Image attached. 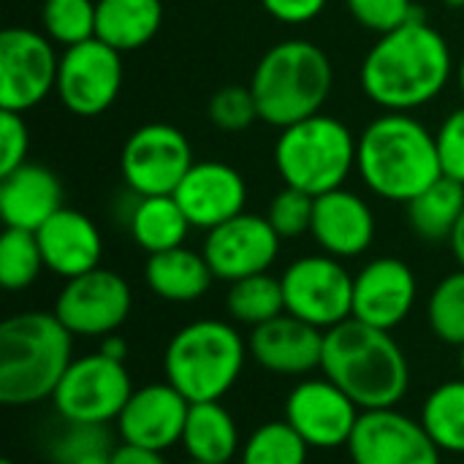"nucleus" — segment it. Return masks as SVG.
<instances>
[{"label":"nucleus","mask_w":464,"mask_h":464,"mask_svg":"<svg viewBox=\"0 0 464 464\" xmlns=\"http://www.w3.org/2000/svg\"><path fill=\"white\" fill-rule=\"evenodd\" d=\"M46 269L35 231L5 228L0 237V285L5 291L30 288Z\"/></svg>","instance_id":"32"},{"label":"nucleus","mask_w":464,"mask_h":464,"mask_svg":"<svg viewBox=\"0 0 464 464\" xmlns=\"http://www.w3.org/2000/svg\"><path fill=\"white\" fill-rule=\"evenodd\" d=\"M408 207V223L424 242H451L464 215V185L440 177Z\"/></svg>","instance_id":"28"},{"label":"nucleus","mask_w":464,"mask_h":464,"mask_svg":"<svg viewBox=\"0 0 464 464\" xmlns=\"http://www.w3.org/2000/svg\"><path fill=\"white\" fill-rule=\"evenodd\" d=\"M419 283L413 269L400 258H375L353 275V318L394 332L413 310Z\"/></svg>","instance_id":"18"},{"label":"nucleus","mask_w":464,"mask_h":464,"mask_svg":"<svg viewBox=\"0 0 464 464\" xmlns=\"http://www.w3.org/2000/svg\"><path fill=\"white\" fill-rule=\"evenodd\" d=\"M60 57L46 33L5 27L0 33V109L24 114L57 87Z\"/></svg>","instance_id":"11"},{"label":"nucleus","mask_w":464,"mask_h":464,"mask_svg":"<svg viewBox=\"0 0 464 464\" xmlns=\"http://www.w3.org/2000/svg\"><path fill=\"white\" fill-rule=\"evenodd\" d=\"M356 171L375 196L408 204L443 177L435 133L408 111L381 114L359 136Z\"/></svg>","instance_id":"3"},{"label":"nucleus","mask_w":464,"mask_h":464,"mask_svg":"<svg viewBox=\"0 0 464 464\" xmlns=\"http://www.w3.org/2000/svg\"><path fill=\"white\" fill-rule=\"evenodd\" d=\"M207 114H209V122H212L218 130H223V133H242V130H247L256 120H261L250 84H247V87H239V84H226V87H220V90L209 98Z\"/></svg>","instance_id":"35"},{"label":"nucleus","mask_w":464,"mask_h":464,"mask_svg":"<svg viewBox=\"0 0 464 464\" xmlns=\"http://www.w3.org/2000/svg\"><path fill=\"white\" fill-rule=\"evenodd\" d=\"M190 169V141L179 128L169 122H150L136 128L120 152V174L128 190L139 198L174 196Z\"/></svg>","instance_id":"10"},{"label":"nucleus","mask_w":464,"mask_h":464,"mask_svg":"<svg viewBox=\"0 0 464 464\" xmlns=\"http://www.w3.org/2000/svg\"><path fill=\"white\" fill-rule=\"evenodd\" d=\"M226 310L237 324H245L253 329L283 315L285 299H283L280 277H272L269 272H264V275H253V277L231 283L228 296H226Z\"/></svg>","instance_id":"30"},{"label":"nucleus","mask_w":464,"mask_h":464,"mask_svg":"<svg viewBox=\"0 0 464 464\" xmlns=\"http://www.w3.org/2000/svg\"><path fill=\"white\" fill-rule=\"evenodd\" d=\"M451 250H454V258L459 261V266L464 269V215L459 226H457V231H454V237H451Z\"/></svg>","instance_id":"45"},{"label":"nucleus","mask_w":464,"mask_h":464,"mask_svg":"<svg viewBox=\"0 0 464 464\" xmlns=\"http://www.w3.org/2000/svg\"><path fill=\"white\" fill-rule=\"evenodd\" d=\"M324 337L326 332L283 313L250 332L247 351L250 359L266 372L299 378L321 367Z\"/></svg>","instance_id":"20"},{"label":"nucleus","mask_w":464,"mask_h":464,"mask_svg":"<svg viewBox=\"0 0 464 464\" xmlns=\"http://www.w3.org/2000/svg\"><path fill=\"white\" fill-rule=\"evenodd\" d=\"M60 209L63 185L46 166L24 163L16 171L0 177V218L5 228L38 231Z\"/></svg>","instance_id":"23"},{"label":"nucleus","mask_w":464,"mask_h":464,"mask_svg":"<svg viewBox=\"0 0 464 464\" xmlns=\"http://www.w3.org/2000/svg\"><path fill=\"white\" fill-rule=\"evenodd\" d=\"M30 130L22 114L0 109V177L27 163Z\"/></svg>","instance_id":"40"},{"label":"nucleus","mask_w":464,"mask_h":464,"mask_svg":"<svg viewBox=\"0 0 464 464\" xmlns=\"http://www.w3.org/2000/svg\"><path fill=\"white\" fill-rule=\"evenodd\" d=\"M310 446L288 421H266L242 443L239 464H307Z\"/></svg>","instance_id":"31"},{"label":"nucleus","mask_w":464,"mask_h":464,"mask_svg":"<svg viewBox=\"0 0 464 464\" xmlns=\"http://www.w3.org/2000/svg\"><path fill=\"white\" fill-rule=\"evenodd\" d=\"M454 73L449 41L424 19L386 33L359 68L362 92L381 109L411 111L435 101Z\"/></svg>","instance_id":"1"},{"label":"nucleus","mask_w":464,"mask_h":464,"mask_svg":"<svg viewBox=\"0 0 464 464\" xmlns=\"http://www.w3.org/2000/svg\"><path fill=\"white\" fill-rule=\"evenodd\" d=\"M111 451L114 449H98V451H90V454L73 459L71 464H111Z\"/></svg>","instance_id":"44"},{"label":"nucleus","mask_w":464,"mask_h":464,"mask_svg":"<svg viewBox=\"0 0 464 464\" xmlns=\"http://www.w3.org/2000/svg\"><path fill=\"white\" fill-rule=\"evenodd\" d=\"M215 275L204 258V253L174 247L166 253H155L147 258L144 264V283L147 288L163 299V302H174V304H188L201 299L209 285H212Z\"/></svg>","instance_id":"24"},{"label":"nucleus","mask_w":464,"mask_h":464,"mask_svg":"<svg viewBox=\"0 0 464 464\" xmlns=\"http://www.w3.org/2000/svg\"><path fill=\"white\" fill-rule=\"evenodd\" d=\"M285 313L329 332L353 318V275L334 256H304L285 266L283 277Z\"/></svg>","instance_id":"9"},{"label":"nucleus","mask_w":464,"mask_h":464,"mask_svg":"<svg viewBox=\"0 0 464 464\" xmlns=\"http://www.w3.org/2000/svg\"><path fill=\"white\" fill-rule=\"evenodd\" d=\"M332 87L334 68L329 54L304 38L280 41L266 49L250 76L258 117L280 130L321 114Z\"/></svg>","instance_id":"5"},{"label":"nucleus","mask_w":464,"mask_h":464,"mask_svg":"<svg viewBox=\"0 0 464 464\" xmlns=\"http://www.w3.org/2000/svg\"><path fill=\"white\" fill-rule=\"evenodd\" d=\"M190 402L171 383L141 386L130 394L122 413L117 416V435L128 446L147 451H169L182 443Z\"/></svg>","instance_id":"17"},{"label":"nucleus","mask_w":464,"mask_h":464,"mask_svg":"<svg viewBox=\"0 0 464 464\" xmlns=\"http://www.w3.org/2000/svg\"><path fill=\"white\" fill-rule=\"evenodd\" d=\"M427 324L432 334L454 348L464 345V269L446 275L430 294Z\"/></svg>","instance_id":"33"},{"label":"nucleus","mask_w":464,"mask_h":464,"mask_svg":"<svg viewBox=\"0 0 464 464\" xmlns=\"http://www.w3.org/2000/svg\"><path fill=\"white\" fill-rule=\"evenodd\" d=\"M190 462L231 464L242 451L234 416L220 402H193L188 411L182 443Z\"/></svg>","instance_id":"26"},{"label":"nucleus","mask_w":464,"mask_h":464,"mask_svg":"<svg viewBox=\"0 0 464 464\" xmlns=\"http://www.w3.org/2000/svg\"><path fill=\"white\" fill-rule=\"evenodd\" d=\"M73 362V334L54 313H16L0 326V402L30 408L52 400Z\"/></svg>","instance_id":"4"},{"label":"nucleus","mask_w":464,"mask_h":464,"mask_svg":"<svg viewBox=\"0 0 464 464\" xmlns=\"http://www.w3.org/2000/svg\"><path fill=\"white\" fill-rule=\"evenodd\" d=\"M98 449H111V438L106 427H92V424H65V432L52 443V459L54 464H71L73 459L98 451Z\"/></svg>","instance_id":"39"},{"label":"nucleus","mask_w":464,"mask_h":464,"mask_svg":"<svg viewBox=\"0 0 464 464\" xmlns=\"http://www.w3.org/2000/svg\"><path fill=\"white\" fill-rule=\"evenodd\" d=\"M446 5H451V8H462L464 5V0H443Z\"/></svg>","instance_id":"47"},{"label":"nucleus","mask_w":464,"mask_h":464,"mask_svg":"<svg viewBox=\"0 0 464 464\" xmlns=\"http://www.w3.org/2000/svg\"><path fill=\"white\" fill-rule=\"evenodd\" d=\"M321 370L362 411L397 408L411 386L408 356L392 332L356 318L326 332Z\"/></svg>","instance_id":"2"},{"label":"nucleus","mask_w":464,"mask_h":464,"mask_svg":"<svg viewBox=\"0 0 464 464\" xmlns=\"http://www.w3.org/2000/svg\"><path fill=\"white\" fill-rule=\"evenodd\" d=\"M38 245L44 264L52 275L73 280L98 269L103 256V239L98 226L79 209L63 207L38 231Z\"/></svg>","instance_id":"22"},{"label":"nucleus","mask_w":464,"mask_h":464,"mask_svg":"<svg viewBox=\"0 0 464 464\" xmlns=\"http://www.w3.org/2000/svg\"><path fill=\"white\" fill-rule=\"evenodd\" d=\"M174 198L193 228L212 231L245 212L247 185L234 166L220 160H201L193 163V169L185 174L174 190Z\"/></svg>","instance_id":"19"},{"label":"nucleus","mask_w":464,"mask_h":464,"mask_svg":"<svg viewBox=\"0 0 464 464\" xmlns=\"http://www.w3.org/2000/svg\"><path fill=\"white\" fill-rule=\"evenodd\" d=\"M345 5L364 30H372L378 35H386L416 19L413 0H345Z\"/></svg>","instance_id":"37"},{"label":"nucleus","mask_w":464,"mask_h":464,"mask_svg":"<svg viewBox=\"0 0 464 464\" xmlns=\"http://www.w3.org/2000/svg\"><path fill=\"white\" fill-rule=\"evenodd\" d=\"M419 421L443 454L464 457V378L432 389L421 405Z\"/></svg>","instance_id":"29"},{"label":"nucleus","mask_w":464,"mask_h":464,"mask_svg":"<svg viewBox=\"0 0 464 464\" xmlns=\"http://www.w3.org/2000/svg\"><path fill=\"white\" fill-rule=\"evenodd\" d=\"M130 285L111 269H92L60 288L52 313L73 337H109L130 315Z\"/></svg>","instance_id":"12"},{"label":"nucleus","mask_w":464,"mask_h":464,"mask_svg":"<svg viewBox=\"0 0 464 464\" xmlns=\"http://www.w3.org/2000/svg\"><path fill=\"white\" fill-rule=\"evenodd\" d=\"M0 464H16V462H11V459H3V462Z\"/></svg>","instance_id":"49"},{"label":"nucleus","mask_w":464,"mask_h":464,"mask_svg":"<svg viewBox=\"0 0 464 464\" xmlns=\"http://www.w3.org/2000/svg\"><path fill=\"white\" fill-rule=\"evenodd\" d=\"M280 237L272 223L261 215L242 212L218 228L207 231L204 258L215 275V280L237 283L253 275L269 272L280 253Z\"/></svg>","instance_id":"16"},{"label":"nucleus","mask_w":464,"mask_h":464,"mask_svg":"<svg viewBox=\"0 0 464 464\" xmlns=\"http://www.w3.org/2000/svg\"><path fill=\"white\" fill-rule=\"evenodd\" d=\"M348 454L353 464H440L443 457L424 424L397 408L362 411Z\"/></svg>","instance_id":"14"},{"label":"nucleus","mask_w":464,"mask_h":464,"mask_svg":"<svg viewBox=\"0 0 464 464\" xmlns=\"http://www.w3.org/2000/svg\"><path fill=\"white\" fill-rule=\"evenodd\" d=\"M247 356V343L231 324L201 318L182 326L169 340L163 375L190 405L220 402L237 386Z\"/></svg>","instance_id":"6"},{"label":"nucleus","mask_w":464,"mask_h":464,"mask_svg":"<svg viewBox=\"0 0 464 464\" xmlns=\"http://www.w3.org/2000/svg\"><path fill=\"white\" fill-rule=\"evenodd\" d=\"M459 370H462V378H464V345L459 348Z\"/></svg>","instance_id":"48"},{"label":"nucleus","mask_w":464,"mask_h":464,"mask_svg":"<svg viewBox=\"0 0 464 464\" xmlns=\"http://www.w3.org/2000/svg\"><path fill=\"white\" fill-rule=\"evenodd\" d=\"M188 464H204V462H188Z\"/></svg>","instance_id":"50"},{"label":"nucleus","mask_w":464,"mask_h":464,"mask_svg":"<svg viewBox=\"0 0 464 464\" xmlns=\"http://www.w3.org/2000/svg\"><path fill=\"white\" fill-rule=\"evenodd\" d=\"M133 392L125 362L109 359L98 351L71 362L52 394V405L63 424L106 427L109 421H117Z\"/></svg>","instance_id":"8"},{"label":"nucleus","mask_w":464,"mask_h":464,"mask_svg":"<svg viewBox=\"0 0 464 464\" xmlns=\"http://www.w3.org/2000/svg\"><path fill=\"white\" fill-rule=\"evenodd\" d=\"M356 144L351 128L329 114H313L280 130L275 144V169L288 188L313 198L343 188L356 169Z\"/></svg>","instance_id":"7"},{"label":"nucleus","mask_w":464,"mask_h":464,"mask_svg":"<svg viewBox=\"0 0 464 464\" xmlns=\"http://www.w3.org/2000/svg\"><path fill=\"white\" fill-rule=\"evenodd\" d=\"M261 5L277 22L304 24V22H313L324 11L326 0H261Z\"/></svg>","instance_id":"41"},{"label":"nucleus","mask_w":464,"mask_h":464,"mask_svg":"<svg viewBox=\"0 0 464 464\" xmlns=\"http://www.w3.org/2000/svg\"><path fill=\"white\" fill-rule=\"evenodd\" d=\"M163 24V0H95V38L117 52L147 46Z\"/></svg>","instance_id":"25"},{"label":"nucleus","mask_w":464,"mask_h":464,"mask_svg":"<svg viewBox=\"0 0 464 464\" xmlns=\"http://www.w3.org/2000/svg\"><path fill=\"white\" fill-rule=\"evenodd\" d=\"M443 177L464 185V106L451 111L435 133Z\"/></svg>","instance_id":"38"},{"label":"nucleus","mask_w":464,"mask_h":464,"mask_svg":"<svg viewBox=\"0 0 464 464\" xmlns=\"http://www.w3.org/2000/svg\"><path fill=\"white\" fill-rule=\"evenodd\" d=\"M457 82H459V90H462L464 95V57L459 60V68H457Z\"/></svg>","instance_id":"46"},{"label":"nucleus","mask_w":464,"mask_h":464,"mask_svg":"<svg viewBox=\"0 0 464 464\" xmlns=\"http://www.w3.org/2000/svg\"><path fill=\"white\" fill-rule=\"evenodd\" d=\"M128 228L136 245L147 256H155L182 247L193 226L174 196H147V198L136 196V204L128 218Z\"/></svg>","instance_id":"27"},{"label":"nucleus","mask_w":464,"mask_h":464,"mask_svg":"<svg viewBox=\"0 0 464 464\" xmlns=\"http://www.w3.org/2000/svg\"><path fill=\"white\" fill-rule=\"evenodd\" d=\"M101 353L109 356V359H117V362H125L128 359V343L117 334H109L101 340Z\"/></svg>","instance_id":"43"},{"label":"nucleus","mask_w":464,"mask_h":464,"mask_svg":"<svg viewBox=\"0 0 464 464\" xmlns=\"http://www.w3.org/2000/svg\"><path fill=\"white\" fill-rule=\"evenodd\" d=\"M362 408L329 378H310L291 389L285 400V421L310 449L348 446Z\"/></svg>","instance_id":"15"},{"label":"nucleus","mask_w":464,"mask_h":464,"mask_svg":"<svg viewBox=\"0 0 464 464\" xmlns=\"http://www.w3.org/2000/svg\"><path fill=\"white\" fill-rule=\"evenodd\" d=\"M44 33L60 46H76L95 38V0H44Z\"/></svg>","instance_id":"34"},{"label":"nucleus","mask_w":464,"mask_h":464,"mask_svg":"<svg viewBox=\"0 0 464 464\" xmlns=\"http://www.w3.org/2000/svg\"><path fill=\"white\" fill-rule=\"evenodd\" d=\"M122 87V52L101 38L68 46L60 54L57 98L76 117H98L117 101Z\"/></svg>","instance_id":"13"},{"label":"nucleus","mask_w":464,"mask_h":464,"mask_svg":"<svg viewBox=\"0 0 464 464\" xmlns=\"http://www.w3.org/2000/svg\"><path fill=\"white\" fill-rule=\"evenodd\" d=\"M313 207H315V198L313 196H307V193L285 185L272 198L269 212H266V220L272 223V228L277 231L280 239H296L302 234H310Z\"/></svg>","instance_id":"36"},{"label":"nucleus","mask_w":464,"mask_h":464,"mask_svg":"<svg viewBox=\"0 0 464 464\" xmlns=\"http://www.w3.org/2000/svg\"><path fill=\"white\" fill-rule=\"evenodd\" d=\"M111 464H166V459L158 451H147V449L122 443V446H114Z\"/></svg>","instance_id":"42"},{"label":"nucleus","mask_w":464,"mask_h":464,"mask_svg":"<svg viewBox=\"0 0 464 464\" xmlns=\"http://www.w3.org/2000/svg\"><path fill=\"white\" fill-rule=\"evenodd\" d=\"M310 234L326 256L356 258L375 239V215L359 193L337 188L315 198Z\"/></svg>","instance_id":"21"}]
</instances>
